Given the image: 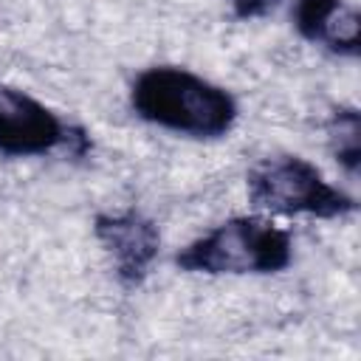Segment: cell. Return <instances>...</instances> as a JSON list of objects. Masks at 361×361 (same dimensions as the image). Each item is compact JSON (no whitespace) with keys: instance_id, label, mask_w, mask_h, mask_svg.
<instances>
[{"instance_id":"cell-1","label":"cell","mask_w":361,"mask_h":361,"mask_svg":"<svg viewBox=\"0 0 361 361\" xmlns=\"http://www.w3.org/2000/svg\"><path fill=\"white\" fill-rule=\"evenodd\" d=\"M130 104L141 121L189 138H223L240 118L226 87L178 65L144 68L133 79Z\"/></svg>"},{"instance_id":"cell-3","label":"cell","mask_w":361,"mask_h":361,"mask_svg":"<svg viewBox=\"0 0 361 361\" xmlns=\"http://www.w3.org/2000/svg\"><path fill=\"white\" fill-rule=\"evenodd\" d=\"M248 200L254 209L282 217L336 220L355 212V197L333 186L316 164L302 155H268L245 175Z\"/></svg>"},{"instance_id":"cell-8","label":"cell","mask_w":361,"mask_h":361,"mask_svg":"<svg viewBox=\"0 0 361 361\" xmlns=\"http://www.w3.org/2000/svg\"><path fill=\"white\" fill-rule=\"evenodd\" d=\"M231 3V11L237 20H259V17H268L271 11H276L285 0H228Z\"/></svg>"},{"instance_id":"cell-2","label":"cell","mask_w":361,"mask_h":361,"mask_svg":"<svg viewBox=\"0 0 361 361\" xmlns=\"http://www.w3.org/2000/svg\"><path fill=\"white\" fill-rule=\"evenodd\" d=\"M290 262V231L279 228L274 220L259 214L228 217L175 254V265L180 271L206 276L279 274Z\"/></svg>"},{"instance_id":"cell-7","label":"cell","mask_w":361,"mask_h":361,"mask_svg":"<svg viewBox=\"0 0 361 361\" xmlns=\"http://www.w3.org/2000/svg\"><path fill=\"white\" fill-rule=\"evenodd\" d=\"M327 141L336 161L350 172L358 175L361 166V116L355 107H338L333 110L327 121Z\"/></svg>"},{"instance_id":"cell-6","label":"cell","mask_w":361,"mask_h":361,"mask_svg":"<svg viewBox=\"0 0 361 361\" xmlns=\"http://www.w3.org/2000/svg\"><path fill=\"white\" fill-rule=\"evenodd\" d=\"M293 28L302 39L327 48L338 56H358L361 51V20L344 0H296Z\"/></svg>"},{"instance_id":"cell-5","label":"cell","mask_w":361,"mask_h":361,"mask_svg":"<svg viewBox=\"0 0 361 361\" xmlns=\"http://www.w3.org/2000/svg\"><path fill=\"white\" fill-rule=\"evenodd\" d=\"M93 234L110 254L113 274L124 288H138L149 276V268L161 251V231L147 214L135 209L96 214Z\"/></svg>"},{"instance_id":"cell-4","label":"cell","mask_w":361,"mask_h":361,"mask_svg":"<svg viewBox=\"0 0 361 361\" xmlns=\"http://www.w3.org/2000/svg\"><path fill=\"white\" fill-rule=\"evenodd\" d=\"M59 147L82 158L90 149V135L82 127L65 124L48 104L25 90L0 85V155L31 158Z\"/></svg>"}]
</instances>
